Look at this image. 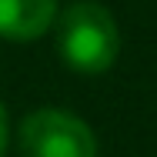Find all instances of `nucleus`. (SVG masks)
I'll return each mask as SVG.
<instances>
[{
	"instance_id": "20e7f679",
	"label": "nucleus",
	"mask_w": 157,
	"mask_h": 157,
	"mask_svg": "<svg viewBox=\"0 0 157 157\" xmlns=\"http://www.w3.org/2000/svg\"><path fill=\"white\" fill-rule=\"evenodd\" d=\"M7 134H10V127H7V110H3V104H0V157L7 154Z\"/></svg>"
},
{
	"instance_id": "f03ea898",
	"label": "nucleus",
	"mask_w": 157,
	"mask_h": 157,
	"mask_svg": "<svg viewBox=\"0 0 157 157\" xmlns=\"http://www.w3.org/2000/svg\"><path fill=\"white\" fill-rule=\"evenodd\" d=\"M20 154L24 157H97V137L77 114L44 107L20 124Z\"/></svg>"
},
{
	"instance_id": "f257e3e1",
	"label": "nucleus",
	"mask_w": 157,
	"mask_h": 157,
	"mask_svg": "<svg viewBox=\"0 0 157 157\" xmlns=\"http://www.w3.org/2000/svg\"><path fill=\"white\" fill-rule=\"evenodd\" d=\"M57 50L63 63L84 77L110 70L121 50V30L114 24V13L94 0L70 3L57 17Z\"/></svg>"
},
{
	"instance_id": "7ed1b4c3",
	"label": "nucleus",
	"mask_w": 157,
	"mask_h": 157,
	"mask_svg": "<svg viewBox=\"0 0 157 157\" xmlns=\"http://www.w3.org/2000/svg\"><path fill=\"white\" fill-rule=\"evenodd\" d=\"M57 24V0H0V37L37 40Z\"/></svg>"
}]
</instances>
